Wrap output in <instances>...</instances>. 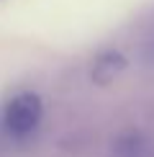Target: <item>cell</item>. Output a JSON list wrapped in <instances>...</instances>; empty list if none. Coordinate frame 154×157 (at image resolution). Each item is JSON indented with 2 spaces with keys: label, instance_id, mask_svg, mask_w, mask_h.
<instances>
[{
  "label": "cell",
  "instance_id": "2",
  "mask_svg": "<svg viewBox=\"0 0 154 157\" xmlns=\"http://www.w3.org/2000/svg\"><path fill=\"white\" fill-rule=\"evenodd\" d=\"M123 70H126V57L121 52H116V49H108V52H100L95 57L93 67H90V77H93V82L105 85L116 75H121Z\"/></svg>",
  "mask_w": 154,
  "mask_h": 157
},
{
  "label": "cell",
  "instance_id": "1",
  "mask_svg": "<svg viewBox=\"0 0 154 157\" xmlns=\"http://www.w3.org/2000/svg\"><path fill=\"white\" fill-rule=\"evenodd\" d=\"M41 116H44L41 98H38L36 93H18L16 98L8 101L5 113H3V121H5L8 134H13V136H28L31 132H36Z\"/></svg>",
  "mask_w": 154,
  "mask_h": 157
}]
</instances>
